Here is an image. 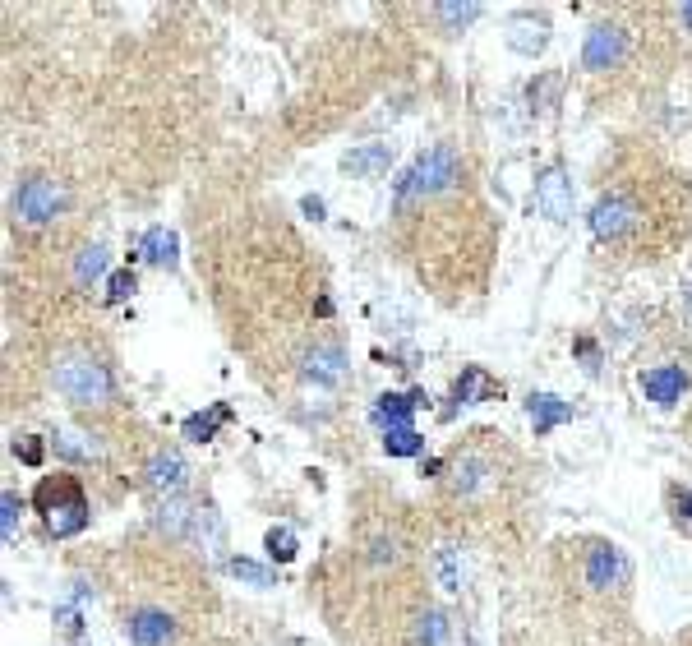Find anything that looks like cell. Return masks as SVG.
Here are the masks:
<instances>
[{
  "instance_id": "6da1fadb",
  "label": "cell",
  "mask_w": 692,
  "mask_h": 646,
  "mask_svg": "<svg viewBox=\"0 0 692 646\" xmlns=\"http://www.w3.org/2000/svg\"><path fill=\"white\" fill-rule=\"evenodd\" d=\"M457 180H462V157H457L448 144H434L402 171V180H397V204L430 199V194L448 190V185H457Z\"/></svg>"
},
{
  "instance_id": "7a4b0ae2",
  "label": "cell",
  "mask_w": 692,
  "mask_h": 646,
  "mask_svg": "<svg viewBox=\"0 0 692 646\" xmlns=\"http://www.w3.org/2000/svg\"><path fill=\"white\" fill-rule=\"evenodd\" d=\"M51 379H56V393L79 402V407H107L111 393H116L107 365L93 356H60Z\"/></svg>"
},
{
  "instance_id": "3957f363",
  "label": "cell",
  "mask_w": 692,
  "mask_h": 646,
  "mask_svg": "<svg viewBox=\"0 0 692 646\" xmlns=\"http://www.w3.org/2000/svg\"><path fill=\"white\" fill-rule=\"evenodd\" d=\"M37 513H42L51 536H79V531L88 527V499L70 476L42 480V490H37Z\"/></svg>"
},
{
  "instance_id": "277c9868",
  "label": "cell",
  "mask_w": 692,
  "mask_h": 646,
  "mask_svg": "<svg viewBox=\"0 0 692 646\" xmlns=\"http://www.w3.org/2000/svg\"><path fill=\"white\" fill-rule=\"evenodd\" d=\"M60 208H65V185L60 180H47V176H33L19 185L14 194V217L24 222V227H47L56 222Z\"/></svg>"
},
{
  "instance_id": "5b68a950",
  "label": "cell",
  "mask_w": 692,
  "mask_h": 646,
  "mask_svg": "<svg viewBox=\"0 0 692 646\" xmlns=\"http://www.w3.org/2000/svg\"><path fill=\"white\" fill-rule=\"evenodd\" d=\"M536 208L549 222H568L573 217V180H568V171L559 162L536 176Z\"/></svg>"
},
{
  "instance_id": "8992f818",
  "label": "cell",
  "mask_w": 692,
  "mask_h": 646,
  "mask_svg": "<svg viewBox=\"0 0 692 646\" xmlns=\"http://www.w3.org/2000/svg\"><path fill=\"white\" fill-rule=\"evenodd\" d=\"M623 51H628L623 28L596 24L591 33H586V42H582V65H586V70H614V65L623 60Z\"/></svg>"
},
{
  "instance_id": "52a82bcc",
  "label": "cell",
  "mask_w": 692,
  "mask_h": 646,
  "mask_svg": "<svg viewBox=\"0 0 692 646\" xmlns=\"http://www.w3.org/2000/svg\"><path fill=\"white\" fill-rule=\"evenodd\" d=\"M148 485H153L157 494L176 499V494L190 485V462H185L176 448H162V453H153V462H148Z\"/></svg>"
},
{
  "instance_id": "ba28073f",
  "label": "cell",
  "mask_w": 692,
  "mask_h": 646,
  "mask_svg": "<svg viewBox=\"0 0 692 646\" xmlns=\"http://www.w3.org/2000/svg\"><path fill=\"white\" fill-rule=\"evenodd\" d=\"M633 222H637V208H633V199H623V194H609V199H600V204L591 208V231H596L600 240H619Z\"/></svg>"
},
{
  "instance_id": "9c48e42d",
  "label": "cell",
  "mask_w": 692,
  "mask_h": 646,
  "mask_svg": "<svg viewBox=\"0 0 692 646\" xmlns=\"http://www.w3.org/2000/svg\"><path fill=\"white\" fill-rule=\"evenodd\" d=\"M508 47L517 51V56H540V51L549 47V19L545 14H513L508 19Z\"/></svg>"
},
{
  "instance_id": "30bf717a",
  "label": "cell",
  "mask_w": 692,
  "mask_h": 646,
  "mask_svg": "<svg viewBox=\"0 0 692 646\" xmlns=\"http://www.w3.org/2000/svg\"><path fill=\"white\" fill-rule=\"evenodd\" d=\"M300 374H305L310 383L333 388V383L346 374V351L337 347V342H319L314 351H305V360H300Z\"/></svg>"
},
{
  "instance_id": "8fae6325",
  "label": "cell",
  "mask_w": 692,
  "mask_h": 646,
  "mask_svg": "<svg viewBox=\"0 0 692 646\" xmlns=\"http://www.w3.org/2000/svg\"><path fill=\"white\" fill-rule=\"evenodd\" d=\"M125 633H130L134 646H167L176 637V619L167 610H134Z\"/></svg>"
},
{
  "instance_id": "7c38bea8",
  "label": "cell",
  "mask_w": 692,
  "mask_h": 646,
  "mask_svg": "<svg viewBox=\"0 0 692 646\" xmlns=\"http://www.w3.org/2000/svg\"><path fill=\"white\" fill-rule=\"evenodd\" d=\"M623 577H628L623 554L614 545H591V554H586V582L596 591H609V587H619Z\"/></svg>"
},
{
  "instance_id": "4fadbf2b",
  "label": "cell",
  "mask_w": 692,
  "mask_h": 646,
  "mask_svg": "<svg viewBox=\"0 0 692 646\" xmlns=\"http://www.w3.org/2000/svg\"><path fill=\"white\" fill-rule=\"evenodd\" d=\"M683 388H688V374L679 370V365H656V370L642 374V393L656 402V407H674L683 397Z\"/></svg>"
},
{
  "instance_id": "5bb4252c",
  "label": "cell",
  "mask_w": 692,
  "mask_h": 646,
  "mask_svg": "<svg viewBox=\"0 0 692 646\" xmlns=\"http://www.w3.org/2000/svg\"><path fill=\"white\" fill-rule=\"evenodd\" d=\"M526 416L536 425V434H549L554 425H568L573 420V402H563L554 393H531L526 397Z\"/></svg>"
},
{
  "instance_id": "9a60e30c",
  "label": "cell",
  "mask_w": 692,
  "mask_h": 646,
  "mask_svg": "<svg viewBox=\"0 0 692 646\" xmlns=\"http://www.w3.org/2000/svg\"><path fill=\"white\" fill-rule=\"evenodd\" d=\"M425 407V393H383L374 402V425L379 430H397V425H411V411Z\"/></svg>"
},
{
  "instance_id": "2e32d148",
  "label": "cell",
  "mask_w": 692,
  "mask_h": 646,
  "mask_svg": "<svg viewBox=\"0 0 692 646\" xmlns=\"http://www.w3.org/2000/svg\"><path fill=\"white\" fill-rule=\"evenodd\" d=\"M453 397L457 402H499L503 397V383L499 379H490V374L480 370V365H466L462 370V379H457V388H453Z\"/></svg>"
},
{
  "instance_id": "e0dca14e",
  "label": "cell",
  "mask_w": 692,
  "mask_h": 646,
  "mask_svg": "<svg viewBox=\"0 0 692 646\" xmlns=\"http://www.w3.org/2000/svg\"><path fill=\"white\" fill-rule=\"evenodd\" d=\"M139 259H148V264L157 268H176L180 259V240L171 227H148L144 240H139Z\"/></svg>"
},
{
  "instance_id": "ac0fdd59",
  "label": "cell",
  "mask_w": 692,
  "mask_h": 646,
  "mask_svg": "<svg viewBox=\"0 0 692 646\" xmlns=\"http://www.w3.org/2000/svg\"><path fill=\"white\" fill-rule=\"evenodd\" d=\"M388 162H393V148L388 144H360V148H351V153H342V171L365 176V180L388 171Z\"/></svg>"
},
{
  "instance_id": "d6986e66",
  "label": "cell",
  "mask_w": 692,
  "mask_h": 646,
  "mask_svg": "<svg viewBox=\"0 0 692 646\" xmlns=\"http://www.w3.org/2000/svg\"><path fill=\"white\" fill-rule=\"evenodd\" d=\"M190 536L203 545V554H208V559H222V550H227V531H222V517H217L213 508H194Z\"/></svg>"
},
{
  "instance_id": "ffe728a7",
  "label": "cell",
  "mask_w": 692,
  "mask_h": 646,
  "mask_svg": "<svg viewBox=\"0 0 692 646\" xmlns=\"http://www.w3.org/2000/svg\"><path fill=\"white\" fill-rule=\"evenodd\" d=\"M227 420H231V407H227V402H217L213 411H199V416L185 420V439H190V443H208L217 430H222V425H227Z\"/></svg>"
},
{
  "instance_id": "44dd1931",
  "label": "cell",
  "mask_w": 692,
  "mask_h": 646,
  "mask_svg": "<svg viewBox=\"0 0 692 646\" xmlns=\"http://www.w3.org/2000/svg\"><path fill=\"white\" fill-rule=\"evenodd\" d=\"M434 573H439V587L443 591H462V582H466L462 550H457V545H443V550L434 554Z\"/></svg>"
},
{
  "instance_id": "7402d4cb",
  "label": "cell",
  "mask_w": 692,
  "mask_h": 646,
  "mask_svg": "<svg viewBox=\"0 0 692 646\" xmlns=\"http://www.w3.org/2000/svg\"><path fill=\"white\" fill-rule=\"evenodd\" d=\"M190 522H194V513H190V503L180 499V494L157 508V527L171 531V536H190Z\"/></svg>"
},
{
  "instance_id": "603a6c76",
  "label": "cell",
  "mask_w": 692,
  "mask_h": 646,
  "mask_svg": "<svg viewBox=\"0 0 692 646\" xmlns=\"http://www.w3.org/2000/svg\"><path fill=\"white\" fill-rule=\"evenodd\" d=\"M383 453L388 457H416V453H425V439H420L411 425H397V430H383Z\"/></svg>"
},
{
  "instance_id": "cb8c5ba5",
  "label": "cell",
  "mask_w": 692,
  "mask_h": 646,
  "mask_svg": "<svg viewBox=\"0 0 692 646\" xmlns=\"http://www.w3.org/2000/svg\"><path fill=\"white\" fill-rule=\"evenodd\" d=\"M434 14H439V24L448 28V33H462L466 24H476L480 14V5H453V0H443V5H434Z\"/></svg>"
},
{
  "instance_id": "d4e9b609",
  "label": "cell",
  "mask_w": 692,
  "mask_h": 646,
  "mask_svg": "<svg viewBox=\"0 0 692 646\" xmlns=\"http://www.w3.org/2000/svg\"><path fill=\"white\" fill-rule=\"evenodd\" d=\"M102 273H107V250H102V245H88V250L79 254V264H74V277H79V287L97 282Z\"/></svg>"
},
{
  "instance_id": "484cf974",
  "label": "cell",
  "mask_w": 692,
  "mask_h": 646,
  "mask_svg": "<svg viewBox=\"0 0 692 646\" xmlns=\"http://www.w3.org/2000/svg\"><path fill=\"white\" fill-rule=\"evenodd\" d=\"M263 550H268V559L273 563H291L296 559V536H291V527H273L268 536H263Z\"/></svg>"
},
{
  "instance_id": "4316f807",
  "label": "cell",
  "mask_w": 692,
  "mask_h": 646,
  "mask_svg": "<svg viewBox=\"0 0 692 646\" xmlns=\"http://www.w3.org/2000/svg\"><path fill=\"white\" fill-rule=\"evenodd\" d=\"M19 513H24V499L14 490H5L0 494V531H5V540L19 536Z\"/></svg>"
},
{
  "instance_id": "83f0119b",
  "label": "cell",
  "mask_w": 692,
  "mask_h": 646,
  "mask_svg": "<svg viewBox=\"0 0 692 646\" xmlns=\"http://www.w3.org/2000/svg\"><path fill=\"white\" fill-rule=\"evenodd\" d=\"M227 568L240 577V582H250V587H273V573L254 559H227Z\"/></svg>"
},
{
  "instance_id": "f1b7e54d",
  "label": "cell",
  "mask_w": 692,
  "mask_h": 646,
  "mask_svg": "<svg viewBox=\"0 0 692 646\" xmlns=\"http://www.w3.org/2000/svg\"><path fill=\"white\" fill-rule=\"evenodd\" d=\"M416 642L420 646H439L443 642V614L439 610H425L416 619Z\"/></svg>"
},
{
  "instance_id": "f546056e",
  "label": "cell",
  "mask_w": 692,
  "mask_h": 646,
  "mask_svg": "<svg viewBox=\"0 0 692 646\" xmlns=\"http://www.w3.org/2000/svg\"><path fill=\"white\" fill-rule=\"evenodd\" d=\"M14 457H19L24 467H42L47 448H42V439H37V434H24V439H14Z\"/></svg>"
},
{
  "instance_id": "4dcf8cb0",
  "label": "cell",
  "mask_w": 692,
  "mask_h": 646,
  "mask_svg": "<svg viewBox=\"0 0 692 646\" xmlns=\"http://www.w3.org/2000/svg\"><path fill=\"white\" fill-rule=\"evenodd\" d=\"M134 287H139V282H134L130 268H125V273H111L107 277V300H111V305H120V300L134 296Z\"/></svg>"
},
{
  "instance_id": "1f68e13d",
  "label": "cell",
  "mask_w": 692,
  "mask_h": 646,
  "mask_svg": "<svg viewBox=\"0 0 692 646\" xmlns=\"http://www.w3.org/2000/svg\"><path fill=\"white\" fill-rule=\"evenodd\" d=\"M480 471H485L480 462H462V467H457V476H453V490L457 494H471V490H476V480H480Z\"/></svg>"
},
{
  "instance_id": "d6a6232c",
  "label": "cell",
  "mask_w": 692,
  "mask_h": 646,
  "mask_svg": "<svg viewBox=\"0 0 692 646\" xmlns=\"http://www.w3.org/2000/svg\"><path fill=\"white\" fill-rule=\"evenodd\" d=\"M56 623L65 628V637H79V633H84V623H79V610H74V605H60Z\"/></svg>"
},
{
  "instance_id": "836d02e7",
  "label": "cell",
  "mask_w": 692,
  "mask_h": 646,
  "mask_svg": "<svg viewBox=\"0 0 692 646\" xmlns=\"http://www.w3.org/2000/svg\"><path fill=\"white\" fill-rule=\"evenodd\" d=\"M554 88H559V79H554V74H545L540 84H531V107L545 111V102H549V93H554Z\"/></svg>"
},
{
  "instance_id": "e575fe53",
  "label": "cell",
  "mask_w": 692,
  "mask_h": 646,
  "mask_svg": "<svg viewBox=\"0 0 692 646\" xmlns=\"http://www.w3.org/2000/svg\"><path fill=\"white\" fill-rule=\"evenodd\" d=\"M300 213L314 217V222H323V199L319 194H305V199H300Z\"/></svg>"
},
{
  "instance_id": "d590c367",
  "label": "cell",
  "mask_w": 692,
  "mask_h": 646,
  "mask_svg": "<svg viewBox=\"0 0 692 646\" xmlns=\"http://www.w3.org/2000/svg\"><path fill=\"white\" fill-rule=\"evenodd\" d=\"M577 356H582L586 360V370H600V365H596V347H591V342H586V337H582V342H577Z\"/></svg>"
},
{
  "instance_id": "8d00e7d4",
  "label": "cell",
  "mask_w": 692,
  "mask_h": 646,
  "mask_svg": "<svg viewBox=\"0 0 692 646\" xmlns=\"http://www.w3.org/2000/svg\"><path fill=\"white\" fill-rule=\"evenodd\" d=\"M370 559L374 563H383V559L393 563V540H374V554H370Z\"/></svg>"
},
{
  "instance_id": "74e56055",
  "label": "cell",
  "mask_w": 692,
  "mask_h": 646,
  "mask_svg": "<svg viewBox=\"0 0 692 646\" xmlns=\"http://www.w3.org/2000/svg\"><path fill=\"white\" fill-rule=\"evenodd\" d=\"M679 513L692 522V490H683V494H679Z\"/></svg>"
},
{
  "instance_id": "f35d334b",
  "label": "cell",
  "mask_w": 692,
  "mask_h": 646,
  "mask_svg": "<svg viewBox=\"0 0 692 646\" xmlns=\"http://www.w3.org/2000/svg\"><path fill=\"white\" fill-rule=\"evenodd\" d=\"M679 14H683V24H688V28H692V0H688V5H683V10H679Z\"/></svg>"
},
{
  "instance_id": "ab89813d",
  "label": "cell",
  "mask_w": 692,
  "mask_h": 646,
  "mask_svg": "<svg viewBox=\"0 0 692 646\" xmlns=\"http://www.w3.org/2000/svg\"><path fill=\"white\" fill-rule=\"evenodd\" d=\"M683 296H688V305H692V273H688V291H683Z\"/></svg>"
}]
</instances>
